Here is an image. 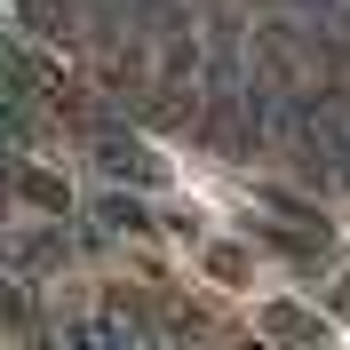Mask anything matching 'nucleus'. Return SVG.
I'll list each match as a JSON object with an SVG mask.
<instances>
[{"label": "nucleus", "instance_id": "nucleus-1", "mask_svg": "<svg viewBox=\"0 0 350 350\" xmlns=\"http://www.w3.org/2000/svg\"><path fill=\"white\" fill-rule=\"evenodd\" d=\"M96 159H104L111 175H159V159L144 152V144H128V135H104V144H96Z\"/></svg>", "mask_w": 350, "mask_h": 350}, {"label": "nucleus", "instance_id": "nucleus-3", "mask_svg": "<svg viewBox=\"0 0 350 350\" xmlns=\"http://www.w3.org/2000/svg\"><path fill=\"white\" fill-rule=\"evenodd\" d=\"M104 223H120V231H144V207H135V199H111Z\"/></svg>", "mask_w": 350, "mask_h": 350}, {"label": "nucleus", "instance_id": "nucleus-2", "mask_svg": "<svg viewBox=\"0 0 350 350\" xmlns=\"http://www.w3.org/2000/svg\"><path fill=\"white\" fill-rule=\"evenodd\" d=\"M16 191L32 199V207H48V215H64V183H56L48 167H16Z\"/></svg>", "mask_w": 350, "mask_h": 350}]
</instances>
